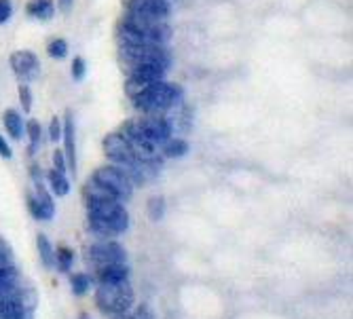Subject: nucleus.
<instances>
[{"mask_svg": "<svg viewBox=\"0 0 353 319\" xmlns=\"http://www.w3.org/2000/svg\"><path fill=\"white\" fill-rule=\"evenodd\" d=\"M130 98H132L134 108L142 114H165L170 108H174L182 100V89L180 85L168 83L163 79V81H157L138 89Z\"/></svg>", "mask_w": 353, "mask_h": 319, "instance_id": "1", "label": "nucleus"}, {"mask_svg": "<svg viewBox=\"0 0 353 319\" xmlns=\"http://www.w3.org/2000/svg\"><path fill=\"white\" fill-rule=\"evenodd\" d=\"M119 41L134 45H168L172 41V28L168 21H148L125 15L119 25Z\"/></svg>", "mask_w": 353, "mask_h": 319, "instance_id": "2", "label": "nucleus"}, {"mask_svg": "<svg viewBox=\"0 0 353 319\" xmlns=\"http://www.w3.org/2000/svg\"><path fill=\"white\" fill-rule=\"evenodd\" d=\"M134 288L127 281H114V283H98L95 288V305L104 315H119L127 313L134 305Z\"/></svg>", "mask_w": 353, "mask_h": 319, "instance_id": "3", "label": "nucleus"}, {"mask_svg": "<svg viewBox=\"0 0 353 319\" xmlns=\"http://www.w3.org/2000/svg\"><path fill=\"white\" fill-rule=\"evenodd\" d=\"M30 178H32V186L28 188L26 193V203L28 209L32 214L34 220H51L55 216V203L53 197L49 195V190L43 182V169L39 165H32L30 167Z\"/></svg>", "mask_w": 353, "mask_h": 319, "instance_id": "4", "label": "nucleus"}, {"mask_svg": "<svg viewBox=\"0 0 353 319\" xmlns=\"http://www.w3.org/2000/svg\"><path fill=\"white\" fill-rule=\"evenodd\" d=\"M95 184H100L104 190H108V193L112 197H117L119 201H127L132 195H134V184L132 180L125 176L123 169H119L117 165H104V167H98L93 172V178H91Z\"/></svg>", "mask_w": 353, "mask_h": 319, "instance_id": "5", "label": "nucleus"}, {"mask_svg": "<svg viewBox=\"0 0 353 319\" xmlns=\"http://www.w3.org/2000/svg\"><path fill=\"white\" fill-rule=\"evenodd\" d=\"M85 260L91 267V271H98L106 265L127 263V254L121 243H117L112 239H104V241H98L85 249Z\"/></svg>", "mask_w": 353, "mask_h": 319, "instance_id": "6", "label": "nucleus"}, {"mask_svg": "<svg viewBox=\"0 0 353 319\" xmlns=\"http://www.w3.org/2000/svg\"><path fill=\"white\" fill-rule=\"evenodd\" d=\"M170 70V63L165 61H138V63H130V79H127V91L136 93L138 89L163 81L165 74Z\"/></svg>", "mask_w": 353, "mask_h": 319, "instance_id": "7", "label": "nucleus"}, {"mask_svg": "<svg viewBox=\"0 0 353 319\" xmlns=\"http://www.w3.org/2000/svg\"><path fill=\"white\" fill-rule=\"evenodd\" d=\"M104 152L110 158V163L117 167H130L140 161V156L136 154L132 142L127 140L121 132H114L104 138Z\"/></svg>", "mask_w": 353, "mask_h": 319, "instance_id": "8", "label": "nucleus"}, {"mask_svg": "<svg viewBox=\"0 0 353 319\" xmlns=\"http://www.w3.org/2000/svg\"><path fill=\"white\" fill-rule=\"evenodd\" d=\"M127 13L138 19H148V21H168L172 13L170 0H125Z\"/></svg>", "mask_w": 353, "mask_h": 319, "instance_id": "9", "label": "nucleus"}, {"mask_svg": "<svg viewBox=\"0 0 353 319\" xmlns=\"http://www.w3.org/2000/svg\"><path fill=\"white\" fill-rule=\"evenodd\" d=\"M123 59H127V66L138 61H165L170 63L168 45H134V43H121Z\"/></svg>", "mask_w": 353, "mask_h": 319, "instance_id": "10", "label": "nucleus"}, {"mask_svg": "<svg viewBox=\"0 0 353 319\" xmlns=\"http://www.w3.org/2000/svg\"><path fill=\"white\" fill-rule=\"evenodd\" d=\"M9 61H11V70L21 83H32L41 76V61L32 51H26V49L13 51Z\"/></svg>", "mask_w": 353, "mask_h": 319, "instance_id": "11", "label": "nucleus"}, {"mask_svg": "<svg viewBox=\"0 0 353 319\" xmlns=\"http://www.w3.org/2000/svg\"><path fill=\"white\" fill-rule=\"evenodd\" d=\"M138 125L142 134L157 146H161L172 138V123L165 119V114H142L138 119Z\"/></svg>", "mask_w": 353, "mask_h": 319, "instance_id": "12", "label": "nucleus"}, {"mask_svg": "<svg viewBox=\"0 0 353 319\" xmlns=\"http://www.w3.org/2000/svg\"><path fill=\"white\" fill-rule=\"evenodd\" d=\"M63 156H66V163H68V172L77 176V138H74V119L68 112L63 116Z\"/></svg>", "mask_w": 353, "mask_h": 319, "instance_id": "13", "label": "nucleus"}, {"mask_svg": "<svg viewBox=\"0 0 353 319\" xmlns=\"http://www.w3.org/2000/svg\"><path fill=\"white\" fill-rule=\"evenodd\" d=\"M23 285H28V283L13 263L0 267V298H7V296L15 294L17 290L23 288Z\"/></svg>", "mask_w": 353, "mask_h": 319, "instance_id": "14", "label": "nucleus"}, {"mask_svg": "<svg viewBox=\"0 0 353 319\" xmlns=\"http://www.w3.org/2000/svg\"><path fill=\"white\" fill-rule=\"evenodd\" d=\"M93 279L95 283H114V281H127L130 279V267L127 263H119V265H106L98 271H93Z\"/></svg>", "mask_w": 353, "mask_h": 319, "instance_id": "15", "label": "nucleus"}, {"mask_svg": "<svg viewBox=\"0 0 353 319\" xmlns=\"http://www.w3.org/2000/svg\"><path fill=\"white\" fill-rule=\"evenodd\" d=\"M26 13L30 17H34V19L49 21L55 15V3H53V0H28Z\"/></svg>", "mask_w": 353, "mask_h": 319, "instance_id": "16", "label": "nucleus"}, {"mask_svg": "<svg viewBox=\"0 0 353 319\" xmlns=\"http://www.w3.org/2000/svg\"><path fill=\"white\" fill-rule=\"evenodd\" d=\"M3 123H5L7 134H9L15 142L23 140V136H26V123H23V119H21V114H19L17 110H7V112L3 114Z\"/></svg>", "mask_w": 353, "mask_h": 319, "instance_id": "17", "label": "nucleus"}, {"mask_svg": "<svg viewBox=\"0 0 353 319\" xmlns=\"http://www.w3.org/2000/svg\"><path fill=\"white\" fill-rule=\"evenodd\" d=\"M47 182H49V188L51 193L57 195V197H66L70 193V180L66 176V172H57L55 167L47 172Z\"/></svg>", "mask_w": 353, "mask_h": 319, "instance_id": "18", "label": "nucleus"}, {"mask_svg": "<svg viewBox=\"0 0 353 319\" xmlns=\"http://www.w3.org/2000/svg\"><path fill=\"white\" fill-rule=\"evenodd\" d=\"M26 136L30 140V154H37L43 146V125L37 119H30L26 123Z\"/></svg>", "mask_w": 353, "mask_h": 319, "instance_id": "19", "label": "nucleus"}, {"mask_svg": "<svg viewBox=\"0 0 353 319\" xmlns=\"http://www.w3.org/2000/svg\"><path fill=\"white\" fill-rule=\"evenodd\" d=\"M37 245H39V256H41V263L45 269H53L55 267V247L51 245L49 237L39 233L37 237Z\"/></svg>", "mask_w": 353, "mask_h": 319, "instance_id": "20", "label": "nucleus"}, {"mask_svg": "<svg viewBox=\"0 0 353 319\" xmlns=\"http://www.w3.org/2000/svg\"><path fill=\"white\" fill-rule=\"evenodd\" d=\"M159 148H161V154L168 156V158H180V156H184L188 152V142L182 140V138H170Z\"/></svg>", "mask_w": 353, "mask_h": 319, "instance_id": "21", "label": "nucleus"}, {"mask_svg": "<svg viewBox=\"0 0 353 319\" xmlns=\"http://www.w3.org/2000/svg\"><path fill=\"white\" fill-rule=\"evenodd\" d=\"M74 265V251L68 247V245H59L55 249V267L61 271V273H68Z\"/></svg>", "mask_w": 353, "mask_h": 319, "instance_id": "22", "label": "nucleus"}, {"mask_svg": "<svg viewBox=\"0 0 353 319\" xmlns=\"http://www.w3.org/2000/svg\"><path fill=\"white\" fill-rule=\"evenodd\" d=\"M91 283H93V277L87 273H74L70 277V288H72L74 296H85L91 288Z\"/></svg>", "mask_w": 353, "mask_h": 319, "instance_id": "23", "label": "nucleus"}, {"mask_svg": "<svg viewBox=\"0 0 353 319\" xmlns=\"http://www.w3.org/2000/svg\"><path fill=\"white\" fill-rule=\"evenodd\" d=\"M165 209H168V203L163 197H150L146 203V212H148L150 220H154V222H159L165 216Z\"/></svg>", "mask_w": 353, "mask_h": 319, "instance_id": "24", "label": "nucleus"}, {"mask_svg": "<svg viewBox=\"0 0 353 319\" xmlns=\"http://www.w3.org/2000/svg\"><path fill=\"white\" fill-rule=\"evenodd\" d=\"M47 55L51 59H66L68 57V43L63 39H53L47 45Z\"/></svg>", "mask_w": 353, "mask_h": 319, "instance_id": "25", "label": "nucleus"}, {"mask_svg": "<svg viewBox=\"0 0 353 319\" xmlns=\"http://www.w3.org/2000/svg\"><path fill=\"white\" fill-rule=\"evenodd\" d=\"M19 102H21L23 114H30L32 112V91L28 87V83H21L19 85Z\"/></svg>", "mask_w": 353, "mask_h": 319, "instance_id": "26", "label": "nucleus"}, {"mask_svg": "<svg viewBox=\"0 0 353 319\" xmlns=\"http://www.w3.org/2000/svg\"><path fill=\"white\" fill-rule=\"evenodd\" d=\"M61 134H63V123L57 116H53L51 123H49V140L53 144H57L61 140Z\"/></svg>", "mask_w": 353, "mask_h": 319, "instance_id": "27", "label": "nucleus"}, {"mask_svg": "<svg viewBox=\"0 0 353 319\" xmlns=\"http://www.w3.org/2000/svg\"><path fill=\"white\" fill-rule=\"evenodd\" d=\"M70 70H72V79L74 81H83L85 74H87V63H85V59L83 57H74Z\"/></svg>", "mask_w": 353, "mask_h": 319, "instance_id": "28", "label": "nucleus"}, {"mask_svg": "<svg viewBox=\"0 0 353 319\" xmlns=\"http://www.w3.org/2000/svg\"><path fill=\"white\" fill-rule=\"evenodd\" d=\"M13 17V3L11 0H0V25L7 23Z\"/></svg>", "mask_w": 353, "mask_h": 319, "instance_id": "29", "label": "nucleus"}, {"mask_svg": "<svg viewBox=\"0 0 353 319\" xmlns=\"http://www.w3.org/2000/svg\"><path fill=\"white\" fill-rule=\"evenodd\" d=\"M53 167H55L57 172H66V174H68V163H66V156H63L61 150H55V152H53Z\"/></svg>", "mask_w": 353, "mask_h": 319, "instance_id": "30", "label": "nucleus"}, {"mask_svg": "<svg viewBox=\"0 0 353 319\" xmlns=\"http://www.w3.org/2000/svg\"><path fill=\"white\" fill-rule=\"evenodd\" d=\"M5 265H11V249L3 239H0V267H5Z\"/></svg>", "mask_w": 353, "mask_h": 319, "instance_id": "31", "label": "nucleus"}, {"mask_svg": "<svg viewBox=\"0 0 353 319\" xmlns=\"http://www.w3.org/2000/svg\"><path fill=\"white\" fill-rule=\"evenodd\" d=\"M136 319H154V315H152V311H150V307L148 305H140L138 309H136V315H134Z\"/></svg>", "mask_w": 353, "mask_h": 319, "instance_id": "32", "label": "nucleus"}, {"mask_svg": "<svg viewBox=\"0 0 353 319\" xmlns=\"http://www.w3.org/2000/svg\"><path fill=\"white\" fill-rule=\"evenodd\" d=\"M0 156L7 158V161H9V158H13V150H11V146L7 144V140L3 136H0Z\"/></svg>", "mask_w": 353, "mask_h": 319, "instance_id": "33", "label": "nucleus"}, {"mask_svg": "<svg viewBox=\"0 0 353 319\" xmlns=\"http://www.w3.org/2000/svg\"><path fill=\"white\" fill-rule=\"evenodd\" d=\"M57 5H59V9L63 13H68L72 9V5H74V0H57Z\"/></svg>", "mask_w": 353, "mask_h": 319, "instance_id": "34", "label": "nucleus"}, {"mask_svg": "<svg viewBox=\"0 0 353 319\" xmlns=\"http://www.w3.org/2000/svg\"><path fill=\"white\" fill-rule=\"evenodd\" d=\"M112 319H136L134 315H130V311H127V313H119V315H114Z\"/></svg>", "mask_w": 353, "mask_h": 319, "instance_id": "35", "label": "nucleus"}, {"mask_svg": "<svg viewBox=\"0 0 353 319\" xmlns=\"http://www.w3.org/2000/svg\"><path fill=\"white\" fill-rule=\"evenodd\" d=\"M79 319H91V317H89L87 313H81V317H79Z\"/></svg>", "mask_w": 353, "mask_h": 319, "instance_id": "36", "label": "nucleus"}]
</instances>
